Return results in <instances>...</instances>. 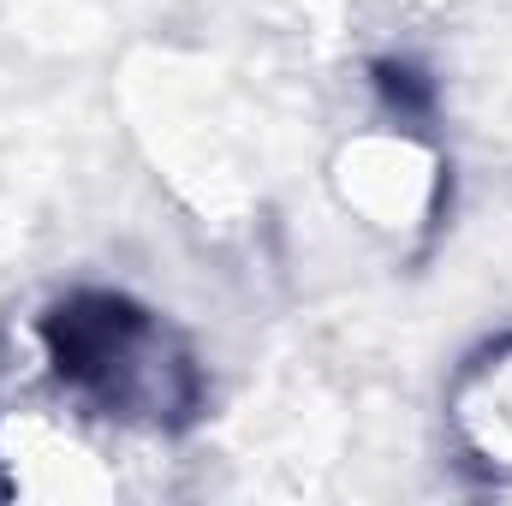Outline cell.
Returning a JSON list of instances; mask_svg holds the SVG:
<instances>
[{"mask_svg":"<svg viewBox=\"0 0 512 506\" xmlns=\"http://www.w3.org/2000/svg\"><path fill=\"white\" fill-rule=\"evenodd\" d=\"M42 340L60 381L108 417L167 429L185 423L197 405V364L149 310L126 298L108 292L72 298L42 322Z\"/></svg>","mask_w":512,"mask_h":506,"instance_id":"obj_1","label":"cell"},{"mask_svg":"<svg viewBox=\"0 0 512 506\" xmlns=\"http://www.w3.org/2000/svg\"><path fill=\"white\" fill-rule=\"evenodd\" d=\"M453 429L465 441V453L507 477L512 471V340L483 352L465 376H459V393H453Z\"/></svg>","mask_w":512,"mask_h":506,"instance_id":"obj_2","label":"cell"}]
</instances>
